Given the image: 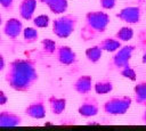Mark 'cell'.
I'll use <instances>...</instances> for the list:
<instances>
[{"mask_svg": "<svg viewBox=\"0 0 146 131\" xmlns=\"http://www.w3.org/2000/svg\"><path fill=\"white\" fill-rule=\"evenodd\" d=\"M39 74L35 62L29 58H17L9 63L5 80L15 91L26 92L38 81Z\"/></svg>", "mask_w": 146, "mask_h": 131, "instance_id": "cell-1", "label": "cell"}, {"mask_svg": "<svg viewBox=\"0 0 146 131\" xmlns=\"http://www.w3.org/2000/svg\"><path fill=\"white\" fill-rule=\"evenodd\" d=\"M111 18L104 10H92L84 15L79 36L82 42H89L105 33L110 25Z\"/></svg>", "mask_w": 146, "mask_h": 131, "instance_id": "cell-2", "label": "cell"}, {"mask_svg": "<svg viewBox=\"0 0 146 131\" xmlns=\"http://www.w3.org/2000/svg\"><path fill=\"white\" fill-rule=\"evenodd\" d=\"M78 22H79V17L76 15L62 14L59 17H57L52 21L51 31L59 39L68 38L75 31Z\"/></svg>", "mask_w": 146, "mask_h": 131, "instance_id": "cell-3", "label": "cell"}, {"mask_svg": "<svg viewBox=\"0 0 146 131\" xmlns=\"http://www.w3.org/2000/svg\"><path fill=\"white\" fill-rule=\"evenodd\" d=\"M132 105V98L128 95H119L113 96L104 101L102 105V109L107 115H123L125 114Z\"/></svg>", "mask_w": 146, "mask_h": 131, "instance_id": "cell-4", "label": "cell"}, {"mask_svg": "<svg viewBox=\"0 0 146 131\" xmlns=\"http://www.w3.org/2000/svg\"><path fill=\"white\" fill-rule=\"evenodd\" d=\"M135 50H136L135 44L121 46L115 52H113V56L111 57V59L108 62V69L117 72L122 67L129 65Z\"/></svg>", "mask_w": 146, "mask_h": 131, "instance_id": "cell-5", "label": "cell"}, {"mask_svg": "<svg viewBox=\"0 0 146 131\" xmlns=\"http://www.w3.org/2000/svg\"><path fill=\"white\" fill-rule=\"evenodd\" d=\"M115 16L121 22L128 25L138 24L143 16V8L141 6H128L122 8L119 13H116Z\"/></svg>", "mask_w": 146, "mask_h": 131, "instance_id": "cell-6", "label": "cell"}, {"mask_svg": "<svg viewBox=\"0 0 146 131\" xmlns=\"http://www.w3.org/2000/svg\"><path fill=\"white\" fill-rule=\"evenodd\" d=\"M54 55H55L56 60L60 65L72 66L74 64H76V62H78V55H76V52L70 46H66V44H59V46H57Z\"/></svg>", "mask_w": 146, "mask_h": 131, "instance_id": "cell-7", "label": "cell"}, {"mask_svg": "<svg viewBox=\"0 0 146 131\" xmlns=\"http://www.w3.org/2000/svg\"><path fill=\"white\" fill-rule=\"evenodd\" d=\"M78 113L82 117H86V118L96 116L99 113V103H98V100L92 96L86 95L83 97V99L81 100L79 107H78Z\"/></svg>", "mask_w": 146, "mask_h": 131, "instance_id": "cell-8", "label": "cell"}, {"mask_svg": "<svg viewBox=\"0 0 146 131\" xmlns=\"http://www.w3.org/2000/svg\"><path fill=\"white\" fill-rule=\"evenodd\" d=\"M24 114L33 120H42L46 117L47 114V108H46V104L42 97L36 98L35 100H33L32 103H30L25 109H24Z\"/></svg>", "mask_w": 146, "mask_h": 131, "instance_id": "cell-9", "label": "cell"}, {"mask_svg": "<svg viewBox=\"0 0 146 131\" xmlns=\"http://www.w3.org/2000/svg\"><path fill=\"white\" fill-rule=\"evenodd\" d=\"M23 28L24 27H23L22 21L16 17H11L5 22L2 31L7 38H9L10 40H16L22 34Z\"/></svg>", "mask_w": 146, "mask_h": 131, "instance_id": "cell-10", "label": "cell"}, {"mask_svg": "<svg viewBox=\"0 0 146 131\" xmlns=\"http://www.w3.org/2000/svg\"><path fill=\"white\" fill-rule=\"evenodd\" d=\"M73 90L81 96H86L89 95L91 92V90L94 89V83H92V76L84 74L79 76L72 84Z\"/></svg>", "mask_w": 146, "mask_h": 131, "instance_id": "cell-11", "label": "cell"}, {"mask_svg": "<svg viewBox=\"0 0 146 131\" xmlns=\"http://www.w3.org/2000/svg\"><path fill=\"white\" fill-rule=\"evenodd\" d=\"M38 0H22L18 6L19 17L24 21H30L33 18L34 11L36 9Z\"/></svg>", "mask_w": 146, "mask_h": 131, "instance_id": "cell-12", "label": "cell"}, {"mask_svg": "<svg viewBox=\"0 0 146 131\" xmlns=\"http://www.w3.org/2000/svg\"><path fill=\"white\" fill-rule=\"evenodd\" d=\"M23 122V118L19 114L11 110H1L0 112V126H18Z\"/></svg>", "mask_w": 146, "mask_h": 131, "instance_id": "cell-13", "label": "cell"}, {"mask_svg": "<svg viewBox=\"0 0 146 131\" xmlns=\"http://www.w3.org/2000/svg\"><path fill=\"white\" fill-rule=\"evenodd\" d=\"M38 1L44 5L52 14H56V15H62L66 13L68 8L67 0H38Z\"/></svg>", "mask_w": 146, "mask_h": 131, "instance_id": "cell-14", "label": "cell"}, {"mask_svg": "<svg viewBox=\"0 0 146 131\" xmlns=\"http://www.w3.org/2000/svg\"><path fill=\"white\" fill-rule=\"evenodd\" d=\"M48 104H49L50 112L54 115H60L66 109V99L64 97L50 96L48 98Z\"/></svg>", "mask_w": 146, "mask_h": 131, "instance_id": "cell-15", "label": "cell"}, {"mask_svg": "<svg viewBox=\"0 0 146 131\" xmlns=\"http://www.w3.org/2000/svg\"><path fill=\"white\" fill-rule=\"evenodd\" d=\"M133 100L137 105L146 107V81H139L135 84Z\"/></svg>", "mask_w": 146, "mask_h": 131, "instance_id": "cell-16", "label": "cell"}, {"mask_svg": "<svg viewBox=\"0 0 146 131\" xmlns=\"http://www.w3.org/2000/svg\"><path fill=\"white\" fill-rule=\"evenodd\" d=\"M114 89V84H113V81L108 77H104V79H100L98 81H96L94 83V91L97 93V95H107V93H111Z\"/></svg>", "mask_w": 146, "mask_h": 131, "instance_id": "cell-17", "label": "cell"}, {"mask_svg": "<svg viewBox=\"0 0 146 131\" xmlns=\"http://www.w3.org/2000/svg\"><path fill=\"white\" fill-rule=\"evenodd\" d=\"M100 49L103 51H106V52H115L122 44H121V41L117 40L115 36H108V38H104L102 39L98 43H97Z\"/></svg>", "mask_w": 146, "mask_h": 131, "instance_id": "cell-18", "label": "cell"}, {"mask_svg": "<svg viewBox=\"0 0 146 131\" xmlns=\"http://www.w3.org/2000/svg\"><path fill=\"white\" fill-rule=\"evenodd\" d=\"M103 50L100 49V47L98 44H95L92 47H89L86 49L84 51V55H86V58L88 59V62H90L91 64H96L100 60L102 56H103Z\"/></svg>", "mask_w": 146, "mask_h": 131, "instance_id": "cell-19", "label": "cell"}, {"mask_svg": "<svg viewBox=\"0 0 146 131\" xmlns=\"http://www.w3.org/2000/svg\"><path fill=\"white\" fill-rule=\"evenodd\" d=\"M23 40H24V43L26 44H31V43H34L36 42V40L39 39V31L36 30V27H32V26H27L25 28H23Z\"/></svg>", "mask_w": 146, "mask_h": 131, "instance_id": "cell-20", "label": "cell"}, {"mask_svg": "<svg viewBox=\"0 0 146 131\" xmlns=\"http://www.w3.org/2000/svg\"><path fill=\"white\" fill-rule=\"evenodd\" d=\"M114 36L121 42H128L133 38V30L130 26H122L115 32Z\"/></svg>", "mask_w": 146, "mask_h": 131, "instance_id": "cell-21", "label": "cell"}, {"mask_svg": "<svg viewBox=\"0 0 146 131\" xmlns=\"http://www.w3.org/2000/svg\"><path fill=\"white\" fill-rule=\"evenodd\" d=\"M40 44H41L42 51H43L44 54H47V55H54V54H55V50H56V48H57V43L55 42V40L49 39V38L41 40Z\"/></svg>", "mask_w": 146, "mask_h": 131, "instance_id": "cell-22", "label": "cell"}, {"mask_svg": "<svg viewBox=\"0 0 146 131\" xmlns=\"http://www.w3.org/2000/svg\"><path fill=\"white\" fill-rule=\"evenodd\" d=\"M32 23L36 28H46L50 24V18H49L48 15L41 14V15H38L36 17H33Z\"/></svg>", "mask_w": 146, "mask_h": 131, "instance_id": "cell-23", "label": "cell"}, {"mask_svg": "<svg viewBox=\"0 0 146 131\" xmlns=\"http://www.w3.org/2000/svg\"><path fill=\"white\" fill-rule=\"evenodd\" d=\"M117 73L121 74L123 77L130 80V81H136L137 80V73H136V71L133 69V67L130 64L124 66V67H122L121 69H119Z\"/></svg>", "mask_w": 146, "mask_h": 131, "instance_id": "cell-24", "label": "cell"}, {"mask_svg": "<svg viewBox=\"0 0 146 131\" xmlns=\"http://www.w3.org/2000/svg\"><path fill=\"white\" fill-rule=\"evenodd\" d=\"M103 10H111L116 6V0H98Z\"/></svg>", "mask_w": 146, "mask_h": 131, "instance_id": "cell-25", "label": "cell"}, {"mask_svg": "<svg viewBox=\"0 0 146 131\" xmlns=\"http://www.w3.org/2000/svg\"><path fill=\"white\" fill-rule=\"evenodd\" d=\"M14 2L15 0H0V6L6 11H11L14 8Z\"/></svg>", "mask_w": 146, "mask_h": 131, "instance_id": "cell-26", "label": "cell"}, {"mask_svg": "<svg viewBox=\"0 0 146 131\" xmlns=\"http://www.w3.org/2000/svg\"><path fill=\"white\" fill-rule=\"evenodd\" d=\"M8 103V96L3 90H0V106H3Z\"/></svg>", "mask_w": 146, "mask_h": 131, "instance_id": "cell-27", "label": "cell"}, {"mask_svg": "<svg viewBox=\"0 0 146 131\" xmlns=\"http://www.w3.org/2000/svg\"><path fill=\"white\" fill-rule=\"evenodd\" d=\"M6 67V62H5V57L2 54H0V72H2Z\"/></svg>", "mask_w": 146, "mask_h": 131, "instance_id": "cell-28", "label": "cell"}, {"mask_svg": "<svg viewBox=\"0 0 146 131\" xmlns=\"http://www.w3.org/2000/svg\"><path fill=\"white\" fill-rule=\"evenodd\" d=\"M141 62L143 64H146V47H144V50L141 54Z\"/></svg>", "mask_w": 146, "mask_h": 131, "instance_id": "cell-29", "label": "cell"}, {"mask_svg": "<svg viewBox=\"0 0 146 131\" xmlns=\"http://www.w3.org/2000/svg\"><path fill=\"white\" fill-rule=\"evenodd\" d=\"M140 121H141L144 124H146V107H145V109H144V112H143V114H141V116H140Z\"/></svg>", "mask_w": 146, "mask_h": 131, "instance_id": "cell-30", "label": "cell"}, {"mask_svg": "<svg viewBox=\"0 0 146 131\" xmlns=\"http://www.w3.org/2000/svg\"><path fill=\"white\" fill-rule=\"evenodd\" d=\"M2 24V15H1V13H0V25Z\"/></svg>", "mask_w": 146, "mask_h": 131, "instance_id": "cell-31", "label": "cell"}, {"mask_svg": "<svg viewBox=\"0 0 146 131\" xmlns=\"http://www.w3.org/2000/svg\"><path fill=\"white\" fill-rule=\"evenodd\" d=\"M138 1H140V2H143V1H146V0H138Z\"/></svg>", "mask_w": 146, "mask_h": 131, "instance_id": "cell-32", "label": "cell"}, {"mask_svg": "<svg viewBox=\"0 0 146 131\" xmlns=\"http://www.w3.org/2000/svg\"><path fill=\"white\" fill-rule=\"evenodd\" d=\"M0 40H1V35H0Z\"/></svg>", "mask_w": 146, "mask_h": 131, "instance_id": "cell-33", "label": "cell"}]
</instances>
